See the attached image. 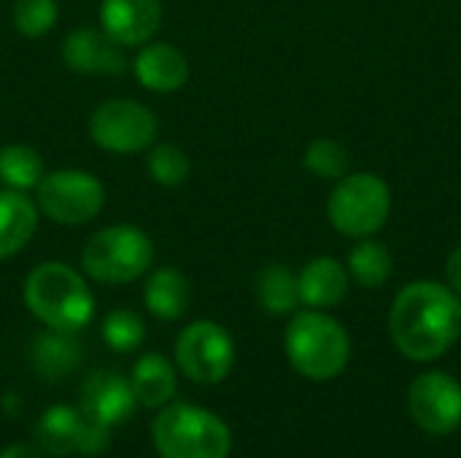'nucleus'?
<instances>
[{
    "label": "nucleus",
    "mask_w": 461,
    "mask_h": 458,
    "mask_svg": "<svg viewBox=\"0 0 461 458\" xmlns=\"http://www.w3.org/2000/svg\"><path fill=\"white\" fill-rule=\"evenodd\" d=\"M138 400L132 394L130 378L108 370L92 373L81 386V413L103 427H119L132 418Z\"/></svg>",
    "instance_id": "14"
},
{
    "label": "nucleus",
    "mask_w": 461,
    "mask_h": 458,
    "mask_svg": "<svg viewBox=\"0 0 461 458\" xmlns=\"http://www.w3.org/2000/svg\"><path fill=\"white\" fill-rule=\"evenodd\" d=\"M35 205L41 216L59 227H84L105 208V184L81 167L46 170L35 186Z\"/></svg>",
    "instance_id": "6"
},
{
    "label": "nucleus",
    "mask_w": 461,
    "mask_h": 458,
    "mask_svg": "<svg viewBox=\"0 0 461 458\" xmlns=\"http://www.w3.org/2000/svg\"><path fill=\"white\" fill-rule=\"evenodd\" d=\"M162 0H100V27L124 49L154 40L162 24Z\"/></svg>",
    "instance_id": "12"
},
{
    "label": "nucleus",
    "mask_w": 461,
    "mask_h": 458,
    "mask_svg": "<svg viewBox=\"0 0 461 458\" xmlns=\"http://www.w3.org/2000/svg\"><path fill=\"white\" fill-rule=\"evenodd\" d=\"M0 458H43V451L35 448V445H22V443H14L8 448L0 451Z\"/></svg>",
    "instance_id": "30"
},
{
    "label": "nucleus",
    "mask_w": 461,
    "mask_h": 458,
    "mask_svg": "<svg viewBox=\"0 0 461 458\" xmlns=\"http://www.w3.org/2000/svg\"><path fill=\"white\" fill-rule=\"evenodd\" d=\"M59 57L78 76H124L130 67L127 49L116 43L100 24L76 27L62 38Z\"/></svg>",
    "instance_id": "11"
},
{
    "label": "nucleus",
    "mask_w": 461,
    "mask_h": 458,
    "mask_svg": "<svg viewBox=\"0 0 461 458\" xmlns=\"http://www.w3.org/2000/svg\"><path fill=\"white\" fill-rule=\"evenodd\" d=\"M78 362H81V348L73 332L46 329L35 335L30 348V364L41 378L46 381L68 378L78 367Z\"/></svg>",
    "instance_id": "19"
},
{
    "label": "nucleus",
    "mask_w": 461,
    "mask_h": 458,
    "mask_svg": "<svg viewBox=\"0 0 461 458\" xmlns=\"http://www.w3.org/2000/svg\"><path fill=\"white\" fill-rule=\"evenodd\" d=\"M132 76L135 81L154 94H176L189 81V59L186 54L167 43V40H149L135 49L132 57Z\"/></svg>",
    "instance_id": "13"
},
{
    "label": "nucleus",
    "mask_w": 461,
    "mask_h": 458,
    "mask_svg": "<svg viewBox=\"0 0 461 458\" xmlns=\"http://www.w3.org/2000/svg\"><path fill=\"white\" fill-rule=\"evenodd\" d=\"M151 440L159 458H227L232 451L224 418L189 402H167L154 418Z\"/></svg>",
    "instance_id": "4"
},
{
    "label": "nucleus",
    "mask_w": 461,
    "mask_h": 458,
    "mask_svg": "<svg viewBox=\"0 0 461 458\" xmlns=\"http://www.w3.org/2000/svg\"><path fill=\"white\" fill-rule=\"evenodd\" d=\"M108 443H111V429L97 424V421H92V418H86L81 413V429H78V448H76V454L97 456V454H103L108 448Z\"/></svg>",
    "instance_id": "28"
},
{
    "label": "nucleus",
    "mask_w": 461,
    "mask_h": 458,
    "mask_svg": "<svg viewBox=\"0 0 461 458\" xmlns=\"http://www.w3.org/2000/svg\"><path fill=\"white\" fill-rule=\"evenodd\" d=\"M22 300L32 319L57 332L78 335L95 316V297L86 275L57 259L41 262L27 273Z\"/></svg>",
    "instance_id": "2"
},
{
    "label": "nucleus",
    "mask_w": 461,
    "mask_h": 458,
    "mask_svg": "<svg viewBox=\"0 0 461 458\" xmlns=\"http://www.w3.org/2000/svg\"><path fill=\"white\" fill-rule=\"evenodd\" d=\"M348 275L365 286V289H375L384 286L392 278L394 270V259L389 254V248L378 240H367L362 238V243H357L348 254Z\"/></svg>",
    "instance_id": "23"
},
{
    "label": "nucleus",
    "mask_w": 461,
    "mask_h": 458,
    "mask_svg": "<svg viewBox=\"0 0 461 458\" xmlns=\"http://www.w3.org/2000/svg\"><path fill=\"white\" fill-rule=\"evenodd\" d=\"M257 302L270 316H286L300 305L297 275L284 265H267L257 275Z\"/></svg>",
    "instance_id": "22"
},
{
    "label": "nucleus",
    "mask_w": 461,
    "mask_h": 458,
    "mask_svg": "<svg viewBox=\"0 0 461 458\" xmlns=\"http://www.w3.org/2000/svg\"><path fill=\"white\" fill-rule=\"evenodd\" d=\"M397 351L411 362H435L461 337V302L438 281L408 283L389 316Z\"/></svg>",
    "instance_id": "1"
},
{
    "label": "nucleus",
    "mask_w": 461,
    "mask_h": 458,
    "mask_svg": "<svg viewBox=\"0 0 461 458\" xmlns=\"http://www.w3.org/2000/svg\"><path fill=\"white\" fill-rule=\"evenodd\" d=\"M86 130L92 143L108 154H146L157 143L159 119L132 97H111L89 113Z\"/></svg>",
    "instance_id": "8"
},
{
    "label": "nucleus",
    "mask_w": 461,
    "mask_h": 458,
    "mask_svg": "<svg viewBox=\"0 0 461 458\" xmlns=\"http://www.w3.org/2000/svg\"><path fill=\"white\" fill-rule=\"evenodd\" d=\"M59 5L57 0H14L11 24L22 38H43L57 27Z\"/></svg>",
    "instance_id": "26"
},
{
    "label": "nucleus",
    "mask_w": 461,
    "mask_h": 458,
    "mask_svg": "<svg viewBox=\"0 0 461 458\" xmlns=\"http://www.w3.org/2000/svg\"><path fill=\"white\" fill-rule=\"evenodd\" d=\"M392 211V192L375 173H346L327 202L330 224L348 238L375 235Z\"/></svg>",
    "instance_id": "7"
},
{
    "label": "nucleus",
    "mask_w": 461,
    "mask_h": 458,
    "mask_svg": "<svg viewBox=\"0 0 461 458\" xmlns=\"http://www.w3.org/2000/svg\"><path fill=\"white\" fill-rule=\"evenodd\" d=\"M446 278L451 283V289L461 294V246L448 256V265H446Z\"/></svg>",
    "instance_id": "29"
},
{
    "label": "nucleus",
    "mask_w": 461,
    "mask_h": 458,
    "mask_svg": "<svg viewBox=\"0 0 461 458\" xmlns=\"http://www.w3.org/2000/svg\"><path fill=\"white\" fill-rule=\"evenodd\" d=\"M78 429H81V410L54 405L49 408L38 427H35V443L41 451L51 456H68L78 448Z\"/></svg>",
    "instance_id": "21"
},
{
    "label": "nucleus",
    "mask_w": 461,
    "mask_h": 458,
    "mask_svg": "<svg viewBox=\"0 0 461 458\" xmlns=\"http://www.w3.org/2000/svg\"><path fill=\"white\" fill-rule=\"evenodd\" d=\"M154 240L135 224H108L81 248V273L105 286H124L146 278L154 267Z\"/></svg>",
    "instance_id": "3"
},
{
    "label": "nucleus",
    "mask_w": 461,
    "mask_h": 458,
    "mask_svg": "<svg viewBox=\"0 0 461 458\" xmlns=\"http://www.w3.org/2000/svg\"><path fill=\"white\" fill-rule=\"evenodd\" d=\"M143 305L159 321H178L192 305V283L178 267H151L143 278Z\"/></svg>",
    "instance_id": "16"
},
{
    "label": "nucleus",
    "mask_w": 461,
    "mask_h": 458,
    "mask_svg": "<svg viewBox=\"0 0 461 458\" xmlns=\"http://www.w3.org/2000/svg\"><path fill=\"white\" fill-rule=\"evenodd\" d=\"M146 173L154 184H159L165 189H176V186L186 184V178L192 173V159L176 143H154L146 151Z\"/></svg>",
    "instance_id": "24"
},
{
    "label": "nucleus",
    "mask_w": 461,
    "mask_h": 458,
    "mask_svg": "<svg viewBox=\"0 0 461 458\" xmlns=\"http://www.w3.org/2000/svg\"><path fill=\"white\" fill-rule=\"evenodd\" d=\"M413 421L429 435H448L461 424V383L448 373L419 375L408 394Z\"/></svg>",
    "instance_id": "10"
},
{
    "label": "nucleus",
    "mask_w": 461,
    "mask_h": 458,
    "mask_svg": "<svg viewBox=\"0 0 461 458\" xmlns=\"http://www.w3.org/2000/svg\"><path fill=\"white\" fill-rule=\"evenodd\" d=\"M100 335H103V343L111 351H116V354H132L146 340V324H143V319L135 310L116 308V310H111L103 319Z\"/></svg>",
    "instance_id": "25"
},
{
    "label": "nucleus",
    "mask_w": 461,
    "mask_h": 458,
    "mask_svg": "<svg viewBox=\"0 0 461 458\" xmlns=\"http://www.w3.org/2000/svg\"><path fill=\"white\" fill-rule=\"evenodd\" d=\"M348 281H351V275L338 259H332V256L311 259L297 275L300 302L313 308V310L332 308L346 297Z\"/></svg>",
    "instance_id": "17"
},
{
    "label": "nucleus",
    "mask_w": 461,
    "mask_h": 458,
    "mask_svg": "<svg viewBox=\"0 0 461 458\" xmlns=\"http://www.w3.org/2000/svg\"><path fill=\"white\" fill-rule=\"evenodd\" d=\"M284 348L289 364L311 381L338 378L351 356V340L346 329L319 310H303L289 321Z\"/></svg>",
    "instance_id": "5"
},
{
    "label": "nucleus",
    "mask_w": 461,
    "mask_h": 458,
    "mask_svg": "<svg viewBox=\"0 0 461 458\" xmlns=\"http://www.w3.org/2000/svg\"><path fill=\"white\" fill-rule=\"evenodd\" d=\"M348 151L343 143L332 140V138H319L305 148L303 165L305 170H311L319 178H330V181H340L348 173Z\"/></svg>",
    "instance_id": "27"
},
{
    "label": "nucleus",
    "mask_w": 461,
    "mask_h": 458,
    "mask_svg": "<svg viewBox=\"0 0 461 458\" xmlns=\"http://www.w3.org/2000/svg\"><path fill=\"white\" fill-rule=\"evenodd\" d=\"M46 175V162L38 148L27 143L0 146V186L14 192H35Z\"/></svg>",
    "instance_id": "20"
},
{
    "label": "nucleus",
    "mask_w": 461,
    "mask_h": 458,
    "mask_svg": "<svg viewBox=\"0 0 461 458\" xmlns=\"http://www.w3.org/2000/svg\"><path fill=\"white\" fill-rule=\"evenodd\" d=\"M41 211L27 192L0 186V262L22 254L38 232Z\"/></svg>",
    "instance_id": "15"
},
{
    "label": "nucleus",
    "mask_w": 461,
    "mask_h": 458,
    "mask_svg": "<svg viewBox=\"0 0 461 458\" xmlns=\"http://www.w3.org/2000/svg\"><path fill=\"white\" fill-rule=\"evenodd\" d=\"M130 386L143 408H165L176 394V367L165 354H143L130 373Z\"/></svg>",
    "instance_id": "18"
},
{
    "label": "nucleus",
    "mask_w": 461,
    "mask_h": 458,
    "mask_svg": "<svg viewBox=\"0 0 461 458\" xmlns=\"http://www.w3.org/2000/svg\"><path fill=\"white\" fill-rule=\"evenodd\" d=\"M176 367L200 386L221 383L235 367V343L216 321H194L176 340Z\"/></svg>",
    "instance_id": "9"
}]
</instances>
